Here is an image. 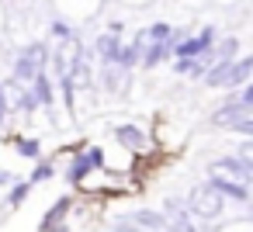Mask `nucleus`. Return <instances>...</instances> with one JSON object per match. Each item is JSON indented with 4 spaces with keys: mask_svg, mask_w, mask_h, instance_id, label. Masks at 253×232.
<instances>
[{
    "mask_svg": "<svg viewBox=\"0 0 253 232\" xmlns=\"http://www.w3.org/2000/svg\"><path fill=\"white\" fill-rule=\"evenodd\" d=\"M115 139H118L125 149H132V153H142V149L149 146V135H146L139 125H115Z\"/></svg>",
    "mask_w": 253,
    "mask_h": 232,
    "instance_id": "8",
    "label": "nucleus"
},
{
    "mask_svg": "<svg viewBox=\"0 0 253 232\" xmlns=\"http://www.w3.org/2000/svg\"><path fill=\"white\" fill-rule=\"evenodd\" d=\"M211 49H215V59H218V63H232V59L239 56V39H236V35H225V39H222L218 45H211Z\"/></svg>",
    "mask_w": 253,
    "mask_h": 232,
    "instance_id": "13",
    "label": "nucleus"
},
{
    "mask_svg": "<svg viewBox=\"0 0 253 232\" xmlns=\"http://www.w3.org/2000/svg\"><path fill=\"white\" fill-rule=\"evenodd\" d=\"M66 211H70V197H63L59 204H52V211H49V215H45V222H42V232H56V229L63 225Z\"/></svg>",
    "mask_w": 253,
    "mask_h": 232,
    "instance_id": "15",
    "label": "nucleus"
},
{
    "mask_svg": "<svg viewBox=\"0 0 253 232\" xmlns=\"http://www.w3.org/2000/svg\"><path fill=\"white\" fill-rule=\"evenodd\" d=\"M52 177V163H39V170L32 173V184H39V180H49Z\"/></svg>",
    "mask_w": 253,
    "mask_h": 232,
    "instance_id": "20",
    "label": "nucleus"
},
{
    "mask_svg": "<svg viewBox=\"0 0 253 232\" xmlns=\"http://www.w3.org/2000/svg\"><path fill=\"white\" fill-rule=\"evenodd\" d=\"M28 90H32V97L39 101V108H52V101H56V90H52V80H49V73L42 70L32 83H28Z\"/></svg>",
    "mask_w": 253,
    "mask_h": 232,
    "instance_id": "12",
    "label": "nucleus"
},
{
    "mask_svg": "<svg viewBox=\"0 0 253 232\" xmlns=\"http://www.w3.org/2000/svg\"><path fill=\"white\" fill-rule=\"evenodd\" d=\"M208 170H215V173H222V177H232V180H239V184H246V187H250V180H253V166H246L239 156H222V159H215Z\"/></svg>",
    "mask_w": 253,
    "mask_h": 232,
    "instance_id": "6",
    "label": "nucleus"
},
{
    "mask_svg": "<svg viewBox=\"0 0 253 232\" xmlns=\"http://www.w3.org/2000/svg\"><path fill=\"white\" fill-rule=\"evenodd\" d=\"M250 73H253V59H250V56H236V59H232V63L225 66L218 90H236V87L250 83Z\"/></svg>",
    "mask_w": 253,
    "mask_h": 232,
    "instance_id": "5",
    "label": "nucleus"
},
{
    "mask_svg": "<svg viewBox=\"0 0 253 232\" xmlns=\"http://www.w3.org/2000/svg\"><path fill=\"white\" fill-rule=\"evenodd\" d=\"M14 146H18L21 156H39V142H35V139H18Z\"/></svg>",
    "mask_w": 253,
    "mask_h": 232,
    "instance_id": "18",
    "label": "nucleus"
},
{
    "mask_svg": "<svg viewBox=\"0 0 253 232\" xmlns=\"http://www.w3.org/2000/svg\"><path fill=\"white\" fill-rule=\"evenodd\" d=\"M118 49H122V35H118V32H104V35H97V42H94V52H97L101 66H104V63H115V59H118Z\"/></svg>",
    "mask_w": 253,
    "mask_h": 232,
    "instance_id": "10",
    "label": "nucleus"
},
{
    "mask_svg": "<svg viewBox=\"0 0 253 232\" xmlns=\"http://www.w3.org/2000/svg\"><path fill=\"white\" fill-rule=\"evenodd\" d=\"M42 70H49V45H45V42H32V45L14 59V80L28 87Z\"/></svg>",
    "mask_w": 253,
    "mask_h": 232,
    "instance_id": "2",
    "label": "nucleus"
},
{
    "mask_svg": "<svg viewBox=\"0 0 253 232\" xmlns=\"http://www.w3.org/2000/svg\"><path fill=\"white\" fill-rule=\"evenodd\" d=\"M128 222H132L135 229H142V232H167V218H163L160 211H153V208H139Z\"/></svg>",
    "mask_w": 253,
    "mask_h": 232,
    "instance_id": "11",
    "label": "nucleus"
},
{
    "mask_svg": "<svg viewBox=\"0 0 253 232\" xmlns=\"http://www.w3.org/2000/svg\"><path fill=\"white\" fill-rule=\"evenodd\" d=\"M208 184H211L222 197H232V201H250V187H246V184H239V180H232V177H222V173L208 170Z\"/></svg>",
    "mask_w": 253,
    "mask_h": 232,
    "instance_id": "7",
    "label": "nucleus"
},
{
    "mask_svg": "<svg viewBox=\"0 0 253 232\" xmlns=\"http://www.w3.org/2000/svg\"><path fill=\"white\" fill-rule=\"evenodd\" d=\"M222 194L211 187V184H205V187H194L191 191V197H187V208L194 211V215H201V218H215L218 211H222Z\"/></svg>",
    "mask_w": 253,
    "mask_h": 232,
    "instance_id": "4",
    "label": "nucleus"
},
{
    "mask_svg": "<svg viewBox=\"0 0 253 232\" xmlns=\"http://www.w3.org/2000/svg\"><path fill=\"white\" fill-rule=\"evenodd\" d=\"M239 159H243L246 166H253V146H250V142H243V149H239Z\"/></svg>",
    "mask_w": 253,
    "mask_h": 232,
    "instance_id": "23",
    "label": "nucleus"
},
{
    "mask_svg": "<svg viewBox=\"0 0 253 232\" xmlns=\"http://www.w3.org/2000/svg\"><path fill=\"white\" fill-rule=\"evenodd\" d=\"M122 70H135L139 66V42H122V49H118V59H115Z\"/></svg>",
    "mask_w": 253,
    "mask_h": 232,
    "instance_id": "14",
    "label": "nucleus"
},
{
    "mask_svg": "<svg viewBox=\"0 0 253 232\" xmlns=\"http://www.w3.org/2000/svg\"><path fill=\"white\" fill-rule=\"evenodd\" d=\"M49 32H52L59 42H63V39H73V32H70V25H66V21H52V25H49Z\"/></svg>",
    "mask_w": 253,
    "mask_h": 232,
    "instance_id": "19",
    "label": "nucleus"
},
{
    "mask_svg": "<svg viewBox=\"0 0 253 232\" xmlns=\"http://www.w3.org/2000/svg\"><path fill=\"white\" fill-rule=\"evenodd\" d=\"M128 70H122L118 63H104V70H101V83H104V90L108 94H125V83H128Z\"/></svg>",
    "mask_w": 253,
    "mask_h": 232,
    "instance_id": "9",
    "label": "nucleus"
},
{
    "mask_svg": "<svg viewBox=\"0 0 253 232\" xmlns=\"http://www.w3.org/2000/svg\"><path fill=\"white\" fill-rule=\"evenodd\" d=\"M167 232H198V222L191 215L184 218H167Z\"/></svg>",
    "mask_w": 253,
    "mask_h": 232,
    "instance_id": "17",
    "label": "nucleus"
},
{
    "mask_svg": "<svg viewBox=\"0 0 253 232\" xmlns=\"http://www.w3.org/2000/svg\"><path fill=\"white\" fill-rule=\"evenodd\" d=\"M11 115V104H7V94H4V83H0V125H4V118Z\"/></svg>",
    "mask_w": 253,
    "mask_h": 232,
    "instance_id": "22",
    "label": "nucleus"
},
{
    "mask_svg": "<svg viewBox=\"0 0 253 232\" xmlns=\"http://www.w3.org/2000/svg\"><path fill=\"white\" fill-rule=\"evenodd\" d=\"M211 121L218 128H229V132H239V135H250L253 132V104H243L236 97V90L225 97V104L211 115Z\"/></svg>",
    "mask_w": 253,
    "mask_h": 232,
    "instance_id": "1",
    "label": "nucleus"
},
{
    "mask_svg": "<svg viewBox=\"0 0 253 232\" xmlns=\"http://www.w3.org/2000/svg\"><path fill=\"white\" fill-rule=\"evenodd\" d=\"M28 187H32V184H18V187L11 191V197H7V201H11V204H21V201H25V194H28Z\"/></svg>",
    "mask_w": 253,
    "mask_h": 232,
    "instance_id": "21",
    "label": "nucleus"
},
{
    "mask_svg": "<svg viewBox=\"0 0 253 232\" xmlns=\"http://www.w3.org/2000/svg\"><path fill=\"white\" fill-rule=\"evenodd\" d=\"M211 45H215V25H205L198 35H180L177 45L170 49V56H173V63H187V59L205 56Z\"/></svg>",
    "mask_w": 253,
    "mask_h": 232,
    "instance_id": "3",
    "label": "nucleus"
},
{
    "mask_svg": "<svg viewBox=\"0 0 253 232\" xmlns=\"http://www.w3.org/2000/svg\"><path fill=\"white\" fill-rule=\"evenodd\" d=\"M94 166H90V159H87V153H80V156H73V163H70V170H66V177L73 180V184H80L87 173H90Z\"/></svg>",
    "mask_w": 253,
    "mask_h": 232,
    "instance_id": "16",
    "label": "nucleus"
}]
</instances>
